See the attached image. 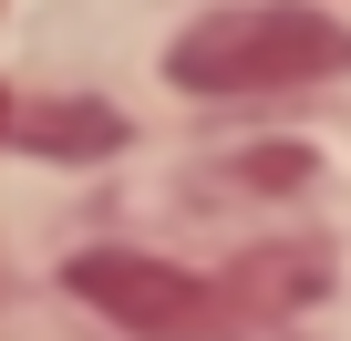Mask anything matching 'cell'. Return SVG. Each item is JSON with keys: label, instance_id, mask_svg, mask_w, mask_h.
<instances>
[{"label": "cell", "instance_id": "cell-3", "mask_svg": "<svg viewBox=\"0 0 351 341\" xmlns=\"http://www.w3.org/2000/svg\"><path fill=\"white\" fill-rule=\"evenodd\" d=\"M0 145H21V155H114L124 114L83 104V93H11L0 104Z\"/></svg>", "mask_w": 351, "mask_h": 341}, {"label": "cell", "instance_id": "cell-1", "mask_svg": "<svg viewBox=\"0 0 351 341\" xmlns=\"http://www.w3.org/2000/svg\"><path fill=\"white\" fill-rule=\"evenodd\" d=\"M165 73L186 93H300V83L351 73V32L300 0H238V11H207L176 32Z\"/></svg>", "mask_w": 351, "mask_h": 341}, {"label": "cell", "instance_id": "cell-2", "mask_svg": "<svg viewBox=\"0 0 351 341\" xmlns=\"http://www.w3.org/2000/svg\"><path fill=\"white\" fill-rule=\"evenodd\" d=\"M73 290L145 341H228V300L197 269H165L155 248H93V259H73Z\"/></svg>", "mask_w": 351, "mask_h": 341}]
</instances>
